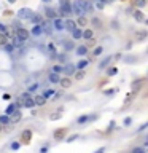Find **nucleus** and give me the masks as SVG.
<instances>
[{"mask_svg": "<svg viewBox=\"0 0 148 153\" xmlns=\"http://www.w3.org/2000/svg\"><path fill=\"white\" fill-rule=\"evenodd\" d=\"M59 3L60 5H67V3H72L70 0H59Z\"/></svg>", "mask_w": 148, "mask_h": 153, "instance_id": "52", "label": "nucleus"}, {"mask_svg": "<svg viewBox=\"0 0 148 153\" xmlns=\"http://www.w3.org/2000/svg\"><path fill=\"white\" fill-rule=\"evenodd\" d=\"M75 139H78V136H76V134H75V136H70V137L67 139V142H73Z\"/></svg>", "mask_w": 148, "mask_h": 153, "instance_id": "49", "label": "nucleus"}, {"mask_svg": "<svg viewBox=\"0 0 148 153\" xmlns=\"http://www.w3.org/2000/svg\"><path fill=\"white\" fill-rule=\"evenodd\" d=\"M22 107L33 108V107H35V101H33L32 97H27V99H24V102H22Z\"/></svg>", "mask_w": 148, "mask_h": 153, "instance_id": "12", "label": "nucleus"}, {"mask_svg": "<svg viewBox=\"0 0 148 153\" xmlns=\"http://www.w3.org/2000/svg\"><path fill=\"white\" fill-rule=\"evenodd\" d=\"M3 99H5V101H10V99H11V96H10L8 93H5V94H3Z\"/></svg>", "mask_w": 148, "mask_h": 153, "instance_id": "53", "label": "nucleus"}, {"mask_svg": "<svg viewBox=\"0 0 148 153\" xmlns=\"http://www.w3.org/2000/svg\"><path fill=\"white\" fill-rule=\"evenodd\" d=\"M42 2H43V3H49L51 0H42Z\"/></svg>", "mask_w": 148, "mask_h": 153, "instance_id": "60", "label": "nucleus"}, {"mask_svg": "<svg viewBox=\"0 0 148 153\" xmlns=\"http://www.w3.org/2000/svg\"><path fill=\"white\" fill-rule=\"evenodd\" d=\"M37 88H38V83H33V85H30V86L27 88V93H33V91H37Z\"/></svg>", "mask_w": 148, "mask_h": 153, "instance_id": "37", "label": "nucleus"}, {"mask_svg": "<svg viewBox=\"0 0 148 153\" xmlns=\"http://www.w3.org/2000/svg\"><path fill=\"white\" fill-rule=\"evenodd\" d=\"M59 61H60V62H64V61H65V56H64V54H60V56H59Z\"/></svg>", "mask_w": 148, "mask_h": 153, "instance_id": "58", "label": "nucleus"}, {"mask_svg": "<svg viewBox=\"0 0 148 153\" xmlns=\"http://www.w3.org/2000/svg\"><path fill=\"white\" fill-rule=\"evenodd\" d=\"M48 50H49V53H51V56L56 57V46L53 45V43H49V45H48Z\"/></svg>", "mask_w": 148, "mask_h": 153, "instance_id": "32", "label": "nucleus"}, {"mask_svg": "<svg viewBox=\"0 0 148 153\" xmlns=\"http://www.w3.org/2000/svg\"><path fill=\"white\" fill-rule=\"evenodd\" d=\"M64 48H65V51H72L73 50V43L72 42H65L64 43Z\"/></svg>", "mask_w": 148, "mask_h": 153, "instance_id": "34", "label": "nucleus"}, {"mask_svg": "<svg viewBox=\"0 0 148 153\" xmlns=\"http://www.w3.org/2000/svg\"><path fill=\"white\" fill-rule=\"evenodd\" d=\"M30 136H32V132H30L29 129H27V131H24V132H22V134H21V140H24V142H29V140H30Z\"/></svg>", "mask_w": 148, "mask_h": 153, "instance_id": "22", "label": "nucleus"}, {"mask_svg": "<svg viewBox=\"0 0 148 153\" xmlns=\"http://www.w3.org/2000/svg\"><path fill=\"white\" fill-rule=\"evenodd\" d=\"M96 2H102V3H108V0H96Z\"/></svg>", "mask_w": 148, "mask_h": 153, "instance_id": "59", "label": "nucleus"}, {"mask_svg": "<svg viewBox=\"0 0 148 153\" xmlns=\"http://www.w3.org/2000/svg\"><path fill=\"white\" fill-rule=\"evenodd\" d=\"M92 37H94V32L91 29H85L81 32V38H86V40H92Z\"/></svg>", "mask_w": 148, "mask_h": 153, "instance_id": "11", "label": "nucleus"}, {"mask_svg": "<svg viewBox=\"0 0 148 153\" xmlns=\"http://www.w3.org/2000/svg\"><path fill=\"white\" fill-rule=\"evenodd\" d=\"M33 101H35V105H45L46 104V99L43 96H37Z\"/></svg>", "mask_w": 148, "mask_h": 153, "instance_id": "23", "label": "nucleus"}, {"mask_svg": "<svg viewBox=\"0 0 148 153\" xmlns=\"http://www.w3.org/2000/svg\"><path fill=\"white\" fill-rule=\"evenodd\" d=\"M131 123H132V120H131V118H126V120H124V124H126V126H129Z\"/></svg>", "mask_w": 148, "mask_h": 153, "instance_id": "51", "label": "nucleus"}, {"mask_svg": "<svg viewBox=\"0 0 148 153\" xmlns=\"http://www.w3.org/2000/svg\"><path fill=\"white\" fill-rule=\"evenodd\" d=\"M3 48H5V51H6L8 54H11V53H13V50H15V46H13L11 43H8V42H6L5 45H3Z\"/></svg>", "mask_w": 148, "mask_h": 153, "instance_id": "26", "label": "nucleus"}, {"mask_svg": "<svg viewBox=\"0 0 148 153\" xmlns=\"http://www.w3.org/2000/svg\"><path fill=\"white\" fill-rule=\"evenodd\" d=\"M75 78H76V80H83V78H85V70H78Z\"/></svg>", "mask_w": 148, "mask_h": 153, "instance_id": "38", "label": "nucleus"}, {"mask_svg": "<svg viewBox=\"0 0 148 153\" xmlns=\"http://www.w3.org/2000/svg\"><path fill=\"white\" fill-rule=\"evenodd\" d=\"M19 147H21V144H19V142H13V144H11V150H18Z\"/></svg>", "mask_w": 148, "mask_h": 153, "instance_id": "44", "label": "nucleus"}, {"mask_svg": "<svg viewBox=\"0 0 148 153\" xmlns=\"http://www.w3.org/2000/svg\"><path fill=\"white\" fill-rule=\"evenodd\" d=\"M6 38H8V34H2L0 32V45H5Z\"/></svg>", "mask_w": 148, "mask_h": 153, "instance_id": "31", "label": "nucleus"}, {"mask_svg": "<svg viewBox=\"0 0 148 153\" xmlns=\"http://www.w3.org/2000/svg\"><path fill=\"white\" fill-rule=\"evenodd\" d=\"M76 24H78V26H86V18H85V16H80L78 21H76Z\"/></svg>", "mask_w": 148, "mask_h": 153, "instance_id": "35", "label": "nucleus"}, {"mask_svg": "<svg viewBox=\"0 0 148 153\" xmlns=\"http://www.w3.org/2000/svg\"><path fill=\"white\" fill-rule=\"evenodd\" d=\"M116 72H118V70H116L115 67H112V69H108V75H116Z\"/></svg>", "mask_w": 148, "mask_h": 153, "instance_id": "47", "label": "nucleus"}, {"mask_svg": "<svg viewBox=\"0 0 148 153\" xmlns=\"http://www.w3.org/2000/svg\"><path fill=\"white\" fill-rule=\"evenodd\" d=\"M110 62H112V56H107V57H105V59H104V61H102V62H100V64H99V69H100V70H102V69H105V67H107V66H108V64H110Z\"/></svg>", "mask_w": 148, "mask_h": 153, "instance_id": "17", "label": "nucleus"}, {"mask_svg": "<svg viewBox=\"0 0 148 153\" xmlns=\"http://www.w3.org/2000/svg\"><path fill=\"white\" fill-rule=\"evenodd\" d=\"M15 108H16V105H15V104H10L8 107L5 108V115H11L13 112H15Z\"/></svg>", "mask_w": 148, "mask_h": 153, "instance_id": "27", "label": "nucleus"}, {"mask_svg": "<svg viewBox=\"0 0 148 153\" xmlns=\"http://www.w3.org/2000/svg\"><path fill=\"white\" fill-rule=\"evenodd\" d=\"M21 117H22L21 110H19V108H15V112H13L11 117H10V123H18V121L21 120Z\"/></svg>", "mask_w": 148, "mask_h": 153, "instance_id": "5", "label": "nucleus"}, {"mask_svg": "<svg viewBox=\"0 0 148 153\" xmlns=\"http://www.w3.org/2000/svg\"><path fill=\"white\" fill-rule=\"evenodd\" d=\"M147 126H148V124H147V123H145V124H142V126H140L139 129H137V131H139V132H140V131H143V129H145Z\"/></svg>", "mask_w": 148, "mask_h": 153, "instance_id": "57", "label": "nucleus"}, {"mask_svg": "<svg viewBox=\"0 0 148 153\" xmlns=\"http://www.w3.org/2000/svg\"><path fill=\"white\" fill-rule=\"evenodd\" d=\"M75 69H76V67L73 66V64H67V66L64 67V70H62V72H65V75L72 77L73 73H75Z\"/></svg>", "mask_w": 148, "mask_h": 153, "instance_id": "8", "label": "nucleus"}, {"mask_svg": "<svg viewBox=\"0 0 148 153\" xmlns=\"http://www.w3.org/2000/svg\"><path fill=\"white\" fill-rule=\"evenodd\" d=\"M59 85L64 88V89H67V88H70V85H72V80H70L69 77H65V78H60V80H59Z\"/></svg>", "mask_w": 148, "mask_h": 153, "instance_id": "10", "label": "nucleus"}, {"mask_svg": "<svg viewBox=\"0 0 148 153\" xmlns=\"http://www.w3.org/2000/svg\"><path fill=\"white\" fill-rule=\"evenodd\" d=\"M13 26H15V29H19V27H21V26H19V21H15V22H13Z\"/></svg>", "mask_w": 148, "mask_h": 153, "instance_id": "56", "label": "nucleus"}, {"mask_svg": "<svg viewBox=\"0 0 148 153\" xmlns=\"http://www.w3.org/2000/svg\"><path fill=\"white\" fill-rule=\"evenodd\" d=\"M45 16L49 18V19H54V18H58V11H56L54 8H46L45 10Z\"/></svg>", "mask_w": 148, "mask_h": 153, "instance_id": "9", "label": "nucleus"}, {"mask_svg": "<svg viewBox=\"0 0 148 153\" xmlns=\"http://www.w3.org/2000/svg\"><path fill=\"white\" fill-rule=\"evenodd\" d=\"M53 29L56 30H64V21L60 18H54L53 19Z\"/></svg>", "mask_w": 148, "mask_h": 153, "instance_id": "7", "label": "nucleus"}, {"mask_svg": "<svg viewBox=\"0 0 148 153\" xmlns=\"http://www.w3.org/2000/svg\"><path fill=\"white\" fill-rule=\"evenodd\" d=\"M27 97H30V93H22L19 99H21V101H24V99H27Z\"/></svg>", "mask_w": 148, "mask_h": 153, "instance_id": "45", "label": "nucleus"}, {"mask_svg": "<svg viewBox=\"0 0 148 153\" xmlns=\"http://www.w3.org/2000/svg\"><path fill=\"white\" fill-rule=\"evenodd\" d=\"M48 80L49 81H51V83H59V80H60V77H59V73H56V72H51V73H49V75H48Z\"/></svg>", "mask_w": 148, "mask_h": 153, "instance_id": "14", "label": "nucleus"}, {"mask_svg": "<svg viewBox=\"0 0 148 153\" xmlns=\"http://www.w3.org/2000/svg\"><path fill=\"white\" fill-rule=\"evenodd\" d=\"M40 153H48V145H45V147L42 148V152H40Z\"/></svg>", "mask_w": 148, "mask_h": 153, "instance_id": "55", "label": "nucleus"}, {"mask_svg": "<svg viewBox=\"0 0 148 153\" xmlns=\"http://www.w3.org/2000/svg\"><path fill=\"white\" fill-rule=\"evenodd\" d=\"M32 34L35 37H38V35H42L43 34V30H42V26L40 24H33V27H32Z\"/></svg>", "mask_w": 148, "mask_h": 153, "instance_id": "15", "label": "nucleus"}, {"mask_svg": "<svg viewBox=\"0 0 148 153\" xmlns=\"http://www.w3.org/2000/svg\"><path fill=\"white\" fill-rule=\"evenodd\" d=\"M30 21H32V24H40L43 21V18H42V15H32Z\"/></svg>", "mask_w": 148, "mask_h": 153, "instance_id": "19", "label": "nucleus"}, {"mask_svg": "<svg viewBox=\"0 0 148 153\" xmlns=\"http://www.w3.org/2000/svg\"><path fill=\"white\" fill-rule=\"evenodd\" d=\"M86 121H91V117H88V115H81V117H78V120H76V123L83 124V123H86Z\"/></svg>", "mask_w": 148, "mask_h": 153, "instance_id": "24", "label": "nucleus"}, {"mask_svg": "<svg viewBox=\"0 0 148 153\" xmlns=\"http://www.w3.org/2000/svg\"><path fill=\"white\" fill-rule=\"evenodd\" d=\"M102 51H104L102 46H96V48H94V51H92V54L97 57V56H100V54H102Z\"/></svg>", "mask_w": 148, "mask_h": 153, "instance_id": "29", "label": "nucleus"}, {"mask_svg": "<svg viewBox=\"0 0 148 153\" xmlns=\"http://www.w3.org/2000/svg\"><path fill=\"white\" fill-rule=\"evenodd\" d=\"M54 93H56L54 89H48V91H45V94H42V96L45 97V99H48V97H51V96H53V94H54Z\"/></svg>", "mask_w": 148, "mask_h": 153, "instance_id": "33", "label": "nucleus"}, {"mask_svg": "<svg viewBox=\"0 0 148 153\" xmlns=\"http://www.w3.org/2000/svg\"><path fill=\"white\" fill-rule=\"evenodd\" d=\"M76 54H78V56H86V54H88V48H86L85 45L78 46V48H76Z\"/></svg>", "mask_w": 148, "mask_h": 153, "instance_id": "18", "label": "nucleus"}, {"mask_svg": "<svg viewBox=\"0 0 148 153\" xmlns=\"http://www.w3.org/2000/svg\"><path fill=\"white\" fill-rule=\"evenodd\" d=\"M60 118V115H59V112H56V113H51V120L53 121H56V120H59Z\"/></svg>", "mask_w": 148, "mask_h": 153, "instance_id": "43", "label": "nucleus"}, {"mask_svg": "<svg viewBox=\"0 0 148 153\" xmlns=\"http://www.w3.org/2000/svg\"><path fill=\"white\" fill-rule=\"evenodd\" d=\"M89 66V61H86V59H81L78 64H76V69H80V70H83L85 67H88Z\"/></svg>", "mask_w": 148, "mask_h": 153, "instance_id": "20", "label": "nucleus"}, {"mask_svg": "<svg viewBox=\"0 0 148 153\" xmlns=\"http://www.w3.org/2000/svg\"><path fill=\"white\" fill-rule=\"evenodd\" d=\"M108 2H115V0H108Z\"/></svg>", "mask_w": 148, "mask_h": 153, "instance_id": "62", "label": "nucleus"}, {"mask_svg": "<svg viewBox=\"0 0 148 153\" xmlns=\"http://www.w3.org/2000/svg\"><path fill=\"white\" fill-rule=\"evenodd\" d=\"M105 94H107V96H112V94H115V89H107Z\"/></svg>", "mask_w": 148, "mask_h": 153, "instance_id": "50", "label": "nucleus"}, {"mask_svg": "<svg viewBox=\"0 0 148 153\" xmlns=\"http://www.w3.org/2000/svg\"><path fill=\"white\" fill-rule=\"evenodd\" d=\"M137 40H139V42H142V40H145V37H147V32L145 30H142V32H137Z\"/></svg>", "mask_w": 148, "mask_h": 153, "instance_id": "28", "label": "nucleus"}, {"mask_svg": "<svg viewBox=\"0 0 148 153\" xmlns=\"http://www.w3.org/2000/svg\"><path fill=\"white\" fill-rule=\"evenodd\" d=\"M96 6H97L99 10H102L104 6H105V3H102V2H96Z\"/></svg>", "mask_w": 148, "mask_h": 153, "instance_id": "48", "label": "nucleus"}, {"mask_svg": "<svg viewBox=\"0 0 148 153\" xmlns=\"http://www.w3.org/2000/svg\"><path fill=\"white\" fill-rule=\"evenodd\" d=\"M91 22H92V26H96V27H102V21H100L99 18H92Z\"/></svg>", "mask_w": 148, "mask_h": 153, "instance_id": "30", "label": "nucleus"}, {"mask_svg": "<svg viewBox=\"0 0 148 153\" xmlns=\"http://www.w3.org/2000/svg\"><path fill=\"white\" fill-rule=\"evenodd\" d=\"M10 123V115H0V124H8Z\"/></svg>", "mask_w": 148, "mask_h": 153, "instance_id": "25", "label": "nucleus"}, {"mask_svg": "<svg viewBox=\"0 0 148 153\" xmlns=\"http://www.w3.org/2000/svg\"><path fill=\"white\" fill-rule=\"evenodd\" d=\"M70 6H72V13H75L78 16H83L92 10V5L88 0H75L73 3H70Z\"/></svg>", "mask_w": 148, "mask_h": 153, "instance_id": "1", "label": "nucleus"}, {"mask_svg": "<svg viewBox=\"0 0 148 153\" xmlns=\"http://www.w3.org/2000/svg\"><path fill=\"white\" fill-rule=\"evenodd\" d=\"M132 153H147V152L142 147H135V148H132Z\"/></svg>", "mask_w": 148, "mask_h": 153, "instance_id": "42", "label": "nucleus"}, {"mask_svg": "<svg viewBox=\"0 0 148 153\" xmlns=\"http://www.w3.org/2000/svg\"><path fill=\"white\" fill-rule=\"evenodd\" d=\"M11 45L15 46V48H21V46L24 45V42H22L21 38H18V37L15 35V37H13V43H11Z\"/></svg>", "mask_w": 148, "mask_h": 153, "instance_id": "16", "label": "nucleus"}, {"mask_svg": "<svg viewBox=\"0 0 148 153\" xmlns=\"http://www.w3.org/2000/svg\"><path fill=\"white\" fill-rule=\"evenodd\" d=\"M132 16L135 18V21H139V22H143V21H145V18H143V13L140 11V10H135V11L132 13Z\"/></svg>", "mask_w": 148, "mask_h": 153, "instance_id": "13", "label": "nucleus"}, {"mask_svg": "<svg viewBox=\"0 0 148 153\" xmlns=\"http://www.w3.org/2000/svg\"><path fill=\"white\" fill-rule=\"evenodd\" d=\"M29 35H30V32L27 29H24V27H19V29H16V37L18 38H21L22 42H27L29 40Z\"/></svg>", "mask_w": 148, "mask_h": 153, "instance_id": "4", "label": "nucleus"}, {"mask_svg": "<svg viewBox=\"0 0 148 153\" xmlns=\"http://www.w3.org/2000/svg\"><path fill=\"white\" fill-rule=\"evenodd\" d=\"M0 131H2V126H0Z\"/></svg>", "mask_w": 148, "mask_h": 153, "instance_id": "63", "label": "nucleus"}, {"mask_svg": "<svg viewBox=\"0 0 148 153\" xmlns=\"http://www.w3.org/2000/svg\"><path fill=\"white\" fill-rule=\"evenodd\" d=\"M33 15V11L30 8H21L18 11V19L19 21H26V19H30Z\"/></svg>", "mask_w": 148, "mask_h": 153, "instance_id": "3", "label": "nucleus"}, {"mask_svg": "<svg viewBox=\"0 0 148 153\" xmlns=\"http://www.w3.org/2000/svg\"><path fill=\"white\" fill-rule=\"evenodd\" d=\"M58 15H59V18H67V16L72 15V6H70V3H67V5H59Z\"/></svg>", "mask_w": 148, "mask_h": 153, "instance_id": "2", "label": "nucleus"}, {"mask_svg": "<svg viewBox=\"0 0 148 153\" xmlns=\"http://www.w3.org/2000/svg\"><path fill=\"white\" fill-rule=\"evenodd\" d=\"M64 70V67L62 66H59V64H56L54 67H53V72H56V73H60Z\"/></svg>", "mask_w": 148, "mask_h": 153, "instance_id": "36", "label": "nucleus"}, {"mask_svg": "<svg viewBox=\"0 0 148 153\" xmlns=\"http://www.w3.org/2000/svg\"><path fill=\"white\" fill-rule=\"evenodd\" d=\"M62 136H64V131H56V132H54V137H56V139L62 137Z\"/></svg>", "mask_w": 148, "mask_h": 153, "instance_id": "46", "label": "nucleus"}, {"mask_svg": "<svg viewBox=\"0 0 148 153\" xmlns=\"http://www.w3.org/2000/svg\"><path fill=\"white\" fill-rule=\"evenodd\" d=\"M8 2H10V3H15V2H16V0H8Z\"/></svg>", "mask_w": 148, "mask_h": 153, "instance_id": "61", "label": "nucleus"}, {"mask_svg": "<svg viewBox=\"0 0 148 153\" xmlns=\"http://www.w3.org/2000/svg\"><path fill=\"white\" fill-rule=\"evenodd\" d=\"M94 153H105V147H102V148H99V150H96Z\"/></svg>", "mask_w": 148, "mask_h": 153, "instance_id": "54", "label": "nucleus"}, {"mask_svg": "<svg viewBox=\"0 0 148 153\" xmlns=\"http://www.w3.org/2000/svg\"><path fill=\"white\" fill-rule=\"evenodd\" d=\"M137 61V57H134V56H127V57H124V62H135Z\"/></svg>", "mask_w": 148, "mask_h": 153, "instance_id": "41", "label": "nucleus"}, {"mask_svg": "<svg viewBox=\"0 0 148 153\" xmlns=\"http://www.w3.org/2000/svg\"><path fill=\"white\" fill-rule=\"evenodd\" d=\"M0 32L2 34H8V26H5V24L0 22Z\"/></svg>", "mask_w": 148, "mask_h": 153, "instance_id": "40", "label": "nucleus"}, {"mask_svg": "<svg viewBox=\"0 0 148 153\" xmlns=\"http://www.w3.org/2000/svg\"><path fill=\"white\" fill-rule=\"evenodd\" d=\"M135 5L139 6V8H143V6L147 5V2H145V0H135Z\"/></svg>", "mask_w": 148, "mask_h": 153, "instance_id": "39", "label": "nucleus"}, {"mask_svg": "<svg viewBox=\"0 0 148 153\" xmlns=\"http://www.w3.org/2000/svg\"><path fill=\"white\" fill-rule=\"evenodd\" d=\"M64 29L69 30V32H72L73 29H76V22L72 21V19H67V21H64Z\"/></svg>", "mask_w": 148, "mask_h": 153, "instance_id": "6", "label": "nucleus"}, {"mask_svg": "<svg viewBox=\"0 0 148 153\" xmlns=\"http://www.w3.org/2000/svg\"><path fill=\"white\" fill-rule=\"evenodd\" d=\"M81 32H83L81 29H73L70 34L73 35V38H75V40H80V38H81Z\"/></svg>", "mask_w": 148, "mask_h": 153, "instance_id": "21", "label": "nucleus"}]
</instances>
